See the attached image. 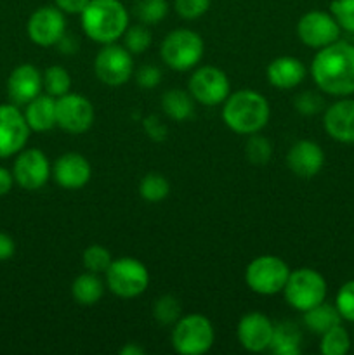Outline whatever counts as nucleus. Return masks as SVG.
<instances>
[{
    "label": "nucleus",
    "mask_w": 354,
    "mask_h": 355,
    "mask_svg": "<svg viewBox=\"0 0 354 355\" xmlns=\"http://www.w3.org/2000/svg\"><path fill=\"white\" fill-rule=\"evenodd\" d=\"M340 319H342V315H340L339 309L325 304V302L304 312L305 328H309V331L316 333V335H325L326 331L339 326Z\"/></svg>",
    "instance_id": "5701e85b"
},
{
    "label": "nucleus",
    "mask_w": 354,
    "mask_h": 355,
    "mask_svg": "<svg viewBox=\"0 0 354 355\" xmlns=\"http://www.w3.org/2000/svg\"><path fill=\"white\" fill-rule=\"evenodd\" d=\"M71 87V78L69 73L62 66H49L44 73V89L49 96L61 97L69 92Z\"/></svg>",
    "instance_id": "c85d7f7f"
},
{
    "label": "nucleus",
    "mask_w": 354,
    "mask_h": 355,
    "mask_svg": "<svg viewBox=\"0 0 354 355\" xmlns=\"http://www.w3.org/2000/svg\"><path fill=\"white\" fill-rule=\"evenodd\" d=\"M326 134L344 144L354 142V99H342L332 104L323 118Z\"/></svg>",
    "instance_id": "aec40b11"
},
{
    "label": "nucleus",
    "mask_w": 354,
    "mask_h": 355,
    "mask_svg": "<svg viewBox=\"0 0 354 355\" xmlns=\"http://www.w3.org/2000/svg\"><path fill=\"white\" fill-rule=\"evenodd\" d=\"M325 163V153L312 141H298L287 155V165L301 179H312L318 175Z\"/></svg>",
    "instance_id": "6ab92c4d"
},
{
    "label": "nucleus",
    "mask_w": 354,
    "mask_h": 355,
    "mask_svg": "<svg viewBox=\"0 0 354 355\" xmlns=\"http://www.w3.org/2000/svg\"><path fill=\"white\" fill-rule=\"evenodd\" d=\"M56 7L65 14H82L90 0H54Z\"/></svg>",
    "instance_id": "a19ab883"
},
{
    "label": "nucleus",
    "mask_w": 354,
    "mask_h": 355,
    "mask_svg": "<svg viewBox=\"0 0 354 355\" xmlns=\"http://www.w3.org/2000/svg\"><path fill=\"white\" fill-rule=\"evenodd\" d=\"M274 324L262 312H250L238 322V342L248 352H262L269 349Z\"/></svg>",
    "instance_id": "dca6fc26"
},
{
    "label": "nucleus",
    "mask_w": 354,
    "mask_h": 355,
    "mask_svg": "<svg viewBox=\"0 0 354 355\" xmlns=\"http://www.w3.org/2000/svg\"><path fill=\"white\" fill-rule=\"evenodd\" d=\"M56 123L69 134H83L94 123V106L80 94H65L56 99Z\"/></svg>",
    "instance_id": "9b49d317"
},
{
    "label": "nucleus",
    "mask_w": 354,
    "mask_h": 355,
    "mask_svg": "<svg viewBox=\"0 0 354 355\" xmlns=\"http://www.w3.org/2000/svg\"><path fill=\"white\" fill-rule=\"evenodd\" d=\"M135 80L142 89H155L162 82V71L153 64H144L135 73Z\"/></svg>",
    "instance_id": "58836bf2"
},
{
    "label": "nucleus",
    "mask_w": 354,
    "mask_h": 355,
    "mask_svg": "<svg viewBox=\"0 0 354 355\" xmlns=\"http://www.w3.org/2000/svg\"><path fill=\"white\" fill-rule=\"evenodd\" d=\"M340 30L335 17L323 10H311L297 23L298 40L312 49H323L339 40Z\"/></svg>",
    "instance_id": "f8f14e48"
},
{
    "label": "nucleus",
    "mask_w": 354,
    "mask_h": 355,
    "mask_svg": "<svg viewBox=\"0 0 354 355\" xmlns=\"http://www.w3.org/2000/svg\"><path fill=\"white\" fill-rule=\"evenodd\" d=\"M269 103L255 90H238L229 94L222 106V120L236 134L252 135L262 130L269 121Z\"/></svg>",
    "instance_id": "f03ea898"
},
{
    "label": "nucleus",
    "mask_w": 354,
    "mask_h": 355,
    "mask_svg": "<svg viewBox=\"0 0 354 355\" xmlns=\"http://www.w3.org/2000/svg\"><path fill=\"white\" fill-rule=\"evenodd\" d=\"M24 118L30 127V130L35 132H47L52 127H56V97L49 96H37L33 101L26 104Z\"/></svg>",
    "instance_id": "4be33fe9"
},
{
    "label": "nucleus",
    "mask_w": 354,
    "mask_h": 355,
    "mask_svg": "<svg viewBox=\"0 0 354 355\" xmlns=\"http://www.w3.org/2000/svg\"><path fill=\"white\" fill-rule=\"evenodd\" d=\"M321 354L325 355H344L349 352L351 340L349 333L342 328V326H335L330 331H326L325 335H321Z\"/></svg>",
    "instance_id": "c756f323"
},
{
    "label": "nucleus",
    "mask_w": 354,
    "mask_h": 355,
    "mask_svg": "<svg viewBox=\"0 0 354 355\" xmlns=\"http://www.w3.org/2000/svg\"><path fill=\"white\" fill-rule=\"evenodd\" d=\"M162 107L170 120L186 121L194 111L193 96L180 89H170L163 94Z\"/></svg>",
    "instance_id": "393cba45"
},
{
    "label": "nucleus",
    "mask_w": 354,
    "mask_h": 355,
    "mask_svg": "<svg viewBox=\"0 0 354 355\" xmlns=\"http://www.w3.org/2000/svg\"><path fill=\"white\" fill-rule=\"evenodd\" d=\"M212 0H174L177 14L184 19H198L210 7Z\"/></svg>",
    "instance_id": "c9c22d12"
},
{
    "label": "nucleus",
    "mask_w": 354,
    "mask_h": 355,
    "mask_svg": "<svg viewBox=\"0 0 354 355\" xmlns=\"http://www.w3.org/2000/svg\"><path fill=\"white\" fill-rule=\"evenodd\" d=\"M169 12L167 0H135L134 14L142 24H158Z\"/></svg>",
    "instance_id": "cd10ccee"
},
{
    "label": "nucleus",
    "mask_w": 354,
    "mask_h": 355,
    "mask_svg": "<svg viewBox=\"0 0 354 355\" xmlns=\"http://www.w3.org/2000/svg\"><path fill=\"white\" fill-rule=\"evenodd\" d=\"M71 295L80 305H94L103 298L104 284L97 277V274L85 272L80 274L71 284Z\"/></svg>",
    "instance_id": "a878e982"
},
{
    "label": "nucleus",
    "mask_w": 354,
    "mask_h": 355,
    "mask_svg": "<svg viewBox=\"0 0 354 355\" xmlns=\"http://www.w3.org/2000/svg\"><path fill=\"white\" fill-rule=\"evenodd\" d=\"M144 130L148 134V137H151L153 141H163L167 137V128L162 121L158 120L156 114H151L144 120Z\"/></svg>",
    "instance_id": "ea45409f"
},
{
    "label": "nucleus",
    "mask_w": 354,
    "mask_h": 355,
    "mask_svg": "<svg viewBox=\"0 0 354 355\" xmlns=\"http://www.w3.org/2000/svg\"><path fill=\"white\" fill-rule=\"evenodd\" d=\"M124 42L125 49L130 54H142L151 45V31L148 30L146 24H135V26H130L125 30Z\"/></svg>",
    "instance_id": "2f4dec72"
},
{
    "label": "nucleus",
    "mask_w": 354,
    "mask_h": 355,
    "mask_svg": "<svg viewBox=\"0 0 354 355\" xmlns=\"http://www.w3.org/2000/svg\"><path fill=\"white\" fill-rule=\"evenodd\" d=\"M283 293L288 304L295 311L305 312L325 302L326 281L318 270L302 267V269L290 272L283 288Z\"/></svg>",
    "instance_id": "423d86ee"
},
{
    "label": "nucleus",
    "mask_w": 354,
    "mask_h": 355,
    "mask_svg": "<svg viewBox=\"0 0 354 355\" xmlns=\"http://www.w3.org/2000/svg\"><path fill=\"white\" fill-rule=\"evenodd\" d=\"M12 175L23 189L37 191L47 184L51 177V163L40 149H21L14 163Z\"/></svg>",
    "instance_id": "2eb2a0df"
},
{
    "label": "nucleus",
    "mask_w": 354,
    "mask_h": 355,
    "mask_svg": "<svg viewBox=\"0 0 354 355\" xmlns=\"http://www.w3.org/2000/svg\"><path fill=\"white\" fill-rule=\"evenodd\" d=\"M214 326L205 315L189 314L179 318L172 329V347L183 355H201L214 345Z\"/></svg>",
    "instance_id": "39448f33"
},
{
    "label": "nucleus",
    "mask_w": 354,
    "mask_h": 355,
    "mask_svg": "<svg viewBox=\"0 0 354 355\" xmlns=\"http://www.w3.org/2000/svg\"><path fill=\"white\" fill-rule=\"evenodd\" d=\"M205 52L203 38L193 30L179 28L170 31L162 42L160 55L170 69L187 71L201 61Z\"/></svg>",
    "instance_id": "20e7f679"
},
{
    "label": "nucleus",
    "mask_w": 354,
    "mask_h": 355,
    "mask_svg": "<svg viewBox=\"0 0 354 355\" xmlns=\"http://www.w3.org/2000/svg\"><path fill=\"white\" fill-rule=\"evenodd\" d=\"M83 33L97 44H115L128 28V12L120 0H90L80 14Z\"/></svg>",
    "instance_id": "7ed1b4c3"
},
{
    "label": "nucleus",
    "mask_w": 354,
    "mask_h": 355,
    "mask_svg": "<svg viewBox=\"0 0 354 355\" xmlns=\"http://www.w3.org/2000/svg\"><path fill=\"white\" fill-rule=\"evenodd\" d=\"M170 193V184L162 173H148L139 184V194L148 203H160Z\"/></svg>",
    "instance_id": "bb28decb"
},
{
    "label": "nucleus",
    "mask_w": 354,
    "mask_h": 355,
    "mask_svg": "<svg viewBox=\"0 0 354 355\" xmlns=\"http://www.w3.org/2000/svg\"><path fill=\"white\" fill-rule=\"evenodd\" d=\"M267 80L276 89H294L298 83H302L305 76V68L301 59L292 58V55H283L267 66Z\"/></svg>",
    "instance_id": "412c9836"
},
{
    "label": "nucleus",
    "mask_w": 354,
    "mask_h": 355,
    "mask_svg": "<svg viewBox=\"0 0 354 355\" xmlns=\"http://www.w3.org/2000/svg\"><path fill=\"white\" fill-rule=\"evenodd\" d=\"M14 252H16L14 239L9 234H6V232H0V262L9 260L14 255Z\"/></svg>",
    "instance_id": "79ce46f5"
},
{
    "label": "nucleus",
    "mask_w": 354,
    "mask_h": 355,
    "mask_svg": "<svg viewBox=\"0 0 354 355\" xmlns=\"http://www.w3.org/2000/svg\"><path fill=\"white\" fill-rule=\"evenodd\" d=\"M44 89V75L33 64H19L7 80V92L16 106H23L40 96Z\"/></svg>",
    "instance_id": "a211bd4d"
},
{
    "label": "nucleus",
    "mask_w": 354,
    "mask_h": 355,
    "mask_svg": "<svg viewBox=\"0 0 354 355\" xmlns=\"http://www.w3.org/2000/svg\"><path fill=\"white\" fill-rule=\"evenodd\" d=\"M14 175L7 168L0 166V196H6L10 189H12Z\"/></svg>",
    "instance_id": "37998d69"
},
{
    "label": "nucleus",
    "mask_w": 354,
    "mask_h": 355,
    "mask_svg": "<svg viewBox=\"0 0 354 355\" xmlns=\"http://www.w3.org/2000/svg\"><path fill=\"white\" fill-rule=\"evenodd\" d=\"M302 333L294 322H280L274 326L273 340L269 349L276 355H297L301 354Z\"/></svg>",
    "instance_id": "b1692460"
},
{
    "label": "nucleus",
    "mask_w": 354,
    "mask_h": 355,
    "mask_svg": "<svg viewBox=\"0 0 354 355\" xmlns=\"http://www.w3.org/2000/svg\"><path fill=\"white\" fill-rule=\"evenodd\" d=\"M337 309L342 319L354 322V281L344 284L337 293Z\"/></svg>",
    "instance_id": "e433bc0d"
},
{
    "label": "nucleus",
    "mask_w": 354,
    "mask_h": 355,
    "mask_svg": "<svg viewBox=\"0 0 354 355\" xmlns=\"http://www.w3.org/2000/svg\"><path fill=\"white\" fill-rule=\"evenodd\" d=\"M28 37L40 47L56 45L66 33L65 12L58 7L45 6L35 10L26 24Z\"/></svg>",
    "instance_id": "ddd939ff"
},
{
    "label": "nucleus",
    "mask_w": 354,
    "mask_h": 355,
    "mask_svg": "<svg viewBox=\"0 0 354 355\" xmlns=\"http://www.w3.org/2000/svg\"><path fill=\"white\" fill-rule=\"evenodd\" d=\"M189 94L194 101L205 106H217L224 103L231 94L228 75L215 66H201L191 75Z\"/></svg>",
    "instance_id": "9d476101"
},
{
    "label": "nucleus",
    "mask_w": 354,
    "mask_h": 355,
    "mask_svg": "<svg viewBox=\"0 0 354 355\" xmlns=\"http://www.w3.org/2000/svg\"><path fill=\"white\" fill-rule=\"evenodd\" d=\"M153 315L160 324H176L180 318V304L172 295H163L153 305Z\"/></svg>",
    "instance_id": "7c9ffc66"
},
{
    "label": "nucleus",
    "mask_w": 354,
    "mask_h": 355,
    "mask_svg": "<svg viewBox=\"0 0 354 355\" xmlns=\"http://www.w3.org/2000/svg\"><path fill=\"white\" fill-rule=\"evenodd\" d=\"M271 155H273V149H271L269 141L262 135L252 134V137L245 144V156L248 162L253 165H266L271 159Z\"/></svg>",
    "instance_id": "72a5a7b5"
},
{
    "label": "nucleus",
    "mask_w": 354,
    "mask_h": 355,
    "mask_svg": "<svg viewBox=\"0 0 354 355\" xmlns=\"http://www.w3.org/2000/svg\"><path fill=\"white\" fill-rule=\"evenodd\" d=\"M30 127L17 106L0 104V158H9L26 146Z\"/></svg>",
    "instance_id": "4468645a"
},
{
    "label": "nucleus",
    "mask_w": 354,
    "mask_h": 355,
    "mask_svg": "<svg viewBox=\"0 0 354 355\" xmlns=\"http://www.w3.org/2000/svg\"><path fill=\"white\" fill-rule=\"evenodd\" d=\"M311 75L319 90L330 96L354 94V45L337 40L319 49L312 59Z\"/></svg>",
    "instance_id": "f257e3e1"
},
{
    "label": "nucleus",
    "mask_w": 354,
    "mask_h": 355,
    "mask_svg": "<svg viewBox=\"0 0 354 355\" xmlns=\"http://www.w3.org/2000/svg\"><path fill=\"white\" fill-rule=\"evenodd\" d=\"M111 262H113V260H111V253L101 245H90L89 248L83 252V267H85L89 272H106L108 267L111 266Z\"/></svg>",
    "instance_id": "473e14b6"
},
{
    "label": "nucleus",
    "mask_w": 354,
    "mask_h": 355,
    "mask_svg": "<svg viewBox=\"0 0 354 355\" xmlns=\"http://www.w3.org/2000/svg\"><path fill=\"white\" fill-rule=\"evenodd\" d=\"M94 71L103 83L111 87L124 85L134 73L132 54L117 44H106L96 55Z\"/></svg>",
    "instance_id": "1a4fd4ad"
},
{
    "label": "nucleus",
    "mask_w": 354,
    "mask_h": 355,
    "mask_svg": "<svg viewBox=\"0 0 354 355\" xmlns=\"http://www.w3.org/2000/svg\"><path fill=\"white\" fill-rule=\"evenodd\" d=\"M294 106L301 114L311 116V114H316L318 111L323 110V99L319 94L312 92V90H305V92L298 94V96L295 97Z\"/></svg>",
    "instance_id": "4c0bfd02"
},
{
    "label": "nucleus",
    "mask_w": 354,
    "mask_h": 355,
    "mask_svg": "<svg viewBox=\"0 0 354 355\" xmlns=\"http://www.w3.org/2000/svg\"><path fill=\"white\" fill-rule=\"evenodd\" d=\"M120 354L121 355H144V350H142L141 347L134 345V343H128V345H125L124 349H120Z\"/></svg>",
    "instance_id": "c03bdc74"
},
{
    "label": "nucleus",
    "mask_w": 354,
    "mask_h": 355,
    "mask_svg": "<svg viewBox=\"0 0 354 355\" xmlns=\"http://www.w3.org/2000/svg\"><path fill=\"white\" fill-rule=\"evenodd\" d=\"M330 14L335 17L340 28L354 33V0H333Z\"/></svg>",
    "instance_id": "f704fd0d"
},
{
    "label": "nucleus",
    "mask_w": 354,
    "mask_h": 355,
    "mask_svg": "<svg viewBox=\"0 0 354 355\" xmlns=\"http://www.w3.org/2000/svg\"><path fill=\"white\" fill-rule=\"evenodd\" d=\"M292 270L280 257L262 255L248 263L245 281L252 291L259 295H274L283 291Z\"/></svg>",
    "instance_id": "6e6552de"
},
{
    "label": "nucleus",
    "mask_w": 354,
    "mask_h": 355,
    "mask_svg": "<svg viewBox=\"0 0 354 355\" xmlns=\"http://www.w3.org/2000/svg\"><path fill=\"white\" fill-rule=\"evenodd\" d=\"M108 288L120 298H135L146 291L149 272L142 262L132 257H124L111 262L106 270Z\"/></svg>",
    "instance_id": "0eeeda50"
},
{
    "label": "nucleus",
    "mask_w": 354,
    "mask_h": 355,
    "mask_svg": "<svg viewBox=\"0 0 354 355\" xmlns=\"http://www.w3.org/2000/svg\"><path fill=\"white\" fill-rule=\"evenodd\" d=\"M54 180L65 189H82L92 177V166L85 156L78 153H66L56 159L52 166Z\"/></svg>",
    "instance_id": "f3484780"
}]
</instances>
